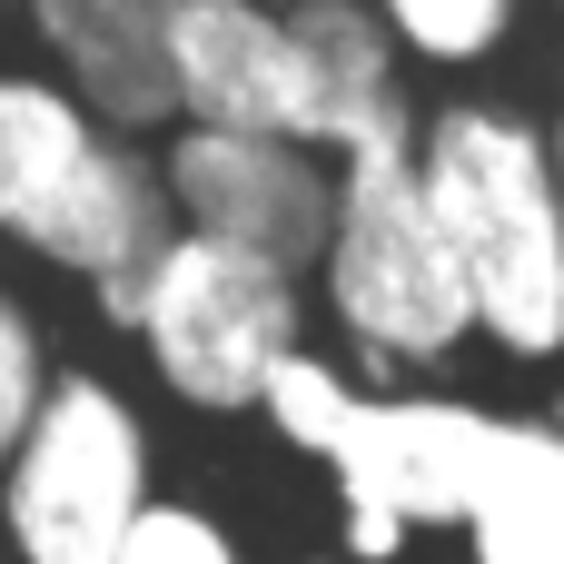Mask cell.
Listing matches in <instances>:
<instances>
[{"instance_id":"12","label":"cell","mask_w":564,"mask_h":564,"mask_svg":"<svg viewBox=\"0 0 564 564\" xmlns=\"http://www.w3.org/2000/svg\"><path fill=\"white\" fill-rule=\"evenodd\" d=\"M357 367L347 357H327V347H288L278 367H268V387H258V406L248 416H268L278 426V446H297V456H317L327 466V446L347 436V416H357Z\"/></svg>"},{"instance_id":"16","label":"cell","mask_w":564,"mask_h":564,"mask_svg":"<svg viewBox=\"0 0 564 564\" xmlns=\"http://www.w3.org/2000/svg\"><path fill=\"white\" fill-rule=\"evenodd\" d=\"M545 159H555V188H564V40H555V89H545Z\"/></svg>"},{"instance_id":"4","label":"cell","mask_w":564,"mask_h":564,"mask_svg":"<svg viewBox=\"0 0 564 564\" xmlns=\"http://www.w3.org/2000/svg\"><path fill=\"white\" fill-rule=\"evenodd\" d=\"M159 496V436L99 367H50L40 416L0 456V564H119Z\"/></svg>"},{"instance_id":"5","label":"cell","mask_w":564,"mask_h":564,"mask_svg":"<svg viewBox=\"0 0 564 564\" xmlns=\"http://www.w3.org/2000/svg\"><path fill=\"white\" fill-rule=\"evenodd\" d=\"M109 327L139 337L149 377L198 406V416H248L268 367L288 347H307V278L248 258V248H218V238H188L169 228L159 258L99 307Z\"/></svg>"},{"instance_id":"9","label":"cell","mask_w":564,"mask_h":564,"mask_svg":"<svg viewBox=\"0 0 564 564\" xmlns=\"http://www.w3.org/2000/svg\"><path fill=\"white\" fill-rule=\"evenodd\" d=\"M169 10L178 0H20L30 69H50L109 139H169Z\"/></svg>"},{"instance_id":"2","label":"cell","mask_w":564,"mask_h":564,"mask_svg":"<svg viewBox=\"0 0 564 564\" xmlns=\"http://www.w3.org/2000/svg\"><path fill=\"white\" fill-rule=\"evenodd\" d=\"M169 198L139 139H109L50 69L0 59V248L79 278L99 307L159 258Z\"/></svg>"},{"instance_id":"3","label":"cell","mask_w":564,"mask_h":564,"mask_svg":"<svg viewBox=\"0 0 564 564\" xmlns=\"http://www.w3.org/2000/svg\"><path fill=\"white\" fill-rule=\"evenodd\" d=\"M307 307H327V327L387 377L446 367L476 337L456 258H446V238L416 198L406 149L337 159V208H327V248L307 268Z\"/></svg>"},{"instance_id":"1","label":"cell","mask_w":564,"mask_h":564,"mask_svg":"<svg viewBox=\"0 0 564 564\" xmlns=\"http://www.w3.org/2000/svg\"><path fill=\"white\" fill-rule=\"evenodd\" d=\"M406 169H416V198L456 258L476 337L516 367L564 357V188L535 109L456 89V99L416 109Z\"/></svg>"},{"instance_id":"7","label":"cell","mask_w":564,"mask_h":564,"mask_svg":"<svg viewBox=\"0 0 564 564\" xmlns=\"http://www.w3.org/2000/svg\"><path fill=\"white\" fill-rule=\"evenodd\" d=\"M149 159H159L169 228L248 248V258L288 268V278L317 268L327 208H337V169L317 149L268 139V129H169V139H149Z\"/></svg>"},{"instance_id":"11","label":"cell","mask_w":564,"mask_h":564,"mask_svg":"<svg viewBox=\"0 0 564 564\" xmlns=\"http://www.w3.org/2000/svg\"><path fill=\"white\" fill-rule=\"evenodd\" d=\"M456 535H466V564H564V426L555 416H496Z\"/></svg>"},{"instance_id":"17","label":"cell","mask_w":564,"mask_h":564,"mask_svg":"<svg viewBox=\"0 0 564 564\" xmlns=\"http://www.w3.org/2000/svg\"><path fill=\"white\" fill-rule=\"evenodd\" d=\"M307 564H347V555H307Z\"/></svg>"},{"instance_id":"8","label":"cell","mask_w":564,"mask_h":564,"mask_svg":"<svg viewBox=\"0 0 564 564\" xmlns=\"http://www.w3.org/2000/svg\"><path fill=\"white\" fill-rule=\"evenodd\" d=\"M169 109L178 129H268L307 149V79L288 0H178L169 10Z\"/></svg>"},{"instance_id":"14","label":"cell","mask_w":564,"mask_h":564,"mask_svg":"<svg viewBox=\"0 0 564 564\" xmlns=\"http://www.w3.org/2000/svg\"><path fill=\"white\" fill-rule=\"evenodd\" d=\"M119 564H248V545L228 535V516H208L188 496H149V516L129 525Z\"/></svg>"},{"instance_id":"15","label":"cell","mask_w":564,"mask_h":564,"mask_svg":"<svg viewBox=\"0 0 564 564\" xmlns=\"http://www.w3.org/2000/svg\"><path fill=\"white\" fill-rule=\"evenodd\" d=\"M40 397H50V337H40V317L0 288V456L20 446V426L40 416Z\"/></svg>"},{"instance_id":"6","label":"cell","mask_w":564,"mask_h":564,"mask_svg":"<svg viewBox=\"0 0 564 564\" xmlns=\"http://www.w3.org/2000/svg\"><path fill=\"white\" fill-rule=\"evenodd\" d=\"M496 406L446 397V387H367L347 436L327 446L337 486V555L347 564H397L406 535L466 525L476 466H486Z\"/></svg>"},{"instance_id":"13","label":"cell","mask_w":564,"mask_h":564,"mask_svg":"<svg viewBox=\"0 0 564 564\" xmlns=\"http://www.w3.org/2000/svg\"><path fill=\"white\" fill-rule=\"evenodd\" d=\"M377 20H387V40L406 50V59H426V69H486L506 40H516V20H525V0H367Z\"/></svg>"},{"instance_id":"10","label":"cell","mask_w":564,"mask_h":564,"mask_svg":"<svg viewBox=\"0 0 564 564\" xmlns=\"http://www.w3.org/2000/svg\"><path fill=\"white\" fill-rule=\"evenodd\" d=\"M288 40H297V79H307V149L327 169L416 139L406 50L387 40V20L367 0H288Z\"/></svg>"}]
</instances>
